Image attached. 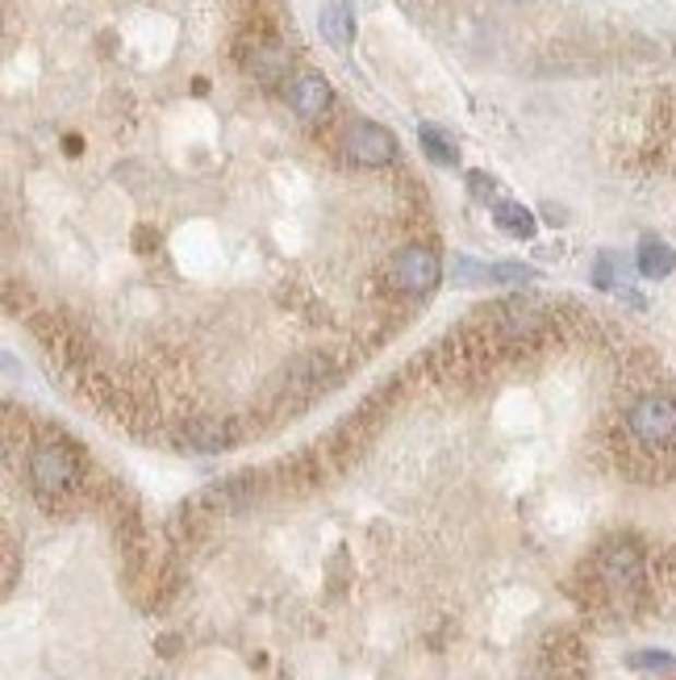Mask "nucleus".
Segmentation results:
<instances>
[{
    "instance_id": "1",
    "label": "nucleus",
    "mask_w": 676,
    "mask_h": 680,
    "mask_svg": "<svg viewBox=\"0 0 676 680\" xmlns=\"http://www.w3.org/2000/svg\"><path fill=\"white\" fill-rule=\"evenodd\" d=\"M589 593L606 613H635L648 601L652 588V556L639 535L618 530L609 539L597 542L593 560H589Z\"/></svg>"
},
{
    "instance_id": "2",
    "label": "nucleus",
    "mask_w": 676,
    "mask_h": 680,
    "mask_svg": "<svg viewBox=\"0 0 676 680\" xmlns=\"http://www.w3.org/2000/svg\"><path fill=\"white\" fill-rule=\"evenodd\" d=\"M622 434H627L622 455L635 464V476H639V464L652 468V476L676 464V393L668 389L639 393L622 409Z\"/></svg>"
},
{
    "instance_id": "3",
    "label": "nucleus",
    "mask_w": 676,
    "mask_h": 680,
    "mask_svg": "<svg viewBox=\"0 0 676 680\" xmlns=\"http://www.w3.org/2000/svg\"><path fill=\"white\" fill-rule=\"evenodd\" d=\"M29 485L43 501H63L84 485V464L68 443H38L29 451Z\"/></svg>"
},
{
    "instance_id": "4",
    "label": "nucleus",
    "mask_w": 676,
    "mask_h": 680,
    "mask_svg": "<svg viewBox=\"0 0 676 680\" xmlns=\"http://www.w3.org/2000/svg\"><path fill=\"white\" fill-rule=\"evenodd\" d=\"M443 281V263L430 247H405L389 263V284L401 297H430Z\"/></svg>"
},
{
    "instance_id": "5",
    "label": "nucleus",
    "mask_w": 676,
    "mask_h": 680,
    "mask_svg": "<svg viewBox=\"0 0 676 680\" xmlns=\"http://www.w3.org/2000/svg\"><path fill=\"white\" fill-rule=\"evenodd\" d=\"M347 159L359 167H384L393 164L396 155V139L384 130V126H376V121H355L347 130Z\"/></svg>"
},
{
    "instance_id": "6",
    "label": "nucleus",
    "mask_w": 676,
    "mask_h": 680,
    "mask_svg": "<svg viewBox=\"0 0 676 680\" xmlns=\"http://www.w3.org/2000/svg\"><path fill=\"white\" fill-rule=\"evenodd\" d=\"M288 105L301 121H318L330 109V80L318 75V71H301L288 84Z\"/></svg>"
},
{
    "instance_id": "7",
    "label": "nucleus",
    "mask_w": 676,
    "mask_h": 680,
    "mask_svg": "<svg viewBox=\"0 0 676 680\" xmlns=\"http://www.w3.org/2000/svg\"><path fill=\"white\" fill-rule=\"evenodd\" d=\"M339 375V368L330 363V355H305L288 368V393H318Z\"/></svg>"
},
{
    "instance_id": "8",
    "label": "nucleus",
    "mask_w": 676,
    "mask_h": 680,
    "mask_svg": "<svg viewBox=\"0 0 676 680\" xmlns=\"http://www.w3.org/2000/svg\"><path fill=\"white\" fill-rule=\"evenodd\" d=\"M247 68H251V75L263 80V84H276V80H284V71H288V50H284L281 43H272V38H263V43H256L251 55H247Z\"/></svg>"
},
{
    "instance_id": "9",
    "label": "nucleus",
    "mask_w": 676,
    "mask_h": 680,
    "mask_svg": "<svg viewBox=\"0 0 676 680\" xmlns=\"http://www.w3.org/2000/svg\"><path fill=\"white\" fill-rule=\"evenodd\" d=\"M318 25H322V38H327L330 47L347 50L351 38H355V9H351L347 0H334V4H327V9H322Z\"/></svg>"
},
{
    "instance_id": "10",
    "label": "nucleus",
    "mask_w": 676,
    "mask_h": 680,
    "mask_svg": "<svg viewBox=\"0 0 676 680\" xmlns=\"http://www.w3.org/2000/svg\"><path fill=\"white\" fill-rule=\"evenodd\" d=\"M635 267H639V276H648V281H664V276H673L676 251L664 238H643V242H639V255H635Z\"/></svg>"
},
{
    "instance_id": "11",
    "label": "nucleus",
    "mask_w": 676,
    "mask_h": 680,
    "mask_svg": "<svg viewBox=\"0 0 676 680\" xmlns=\"http://www.w3.org/2000/svg\"><path fill=\"white\" fill-rule=\"evenodd\" d=\"M593 284L606 288V293H627L630 301L639 306V297L630 293V284H627V263H622V255H614V251H602V255H597V263H593Z\"/></svg>"
},
{
    "instance_id": "12",
    "label": "nucleus",
    "mask_w": 676,
    "mask_h": 680,
    "mask_svg": "<svg viewBox=\"0 0 676 680\" xmlns=\"http://www.w3.org/2000/svg\"><path fill=\"white\" fill-rule=\"evenodd\" d=\"M493 222H497V230L510 238H535V213L526 210V205H518V201H501L497 210H493Z\"/></svg>"
},
{
    "instance_id": "13",
    "label": "nucleus",
    "mask_w": 676,
    "mask_h": 680,
    "mask_svg": "<svg viewBox=\"0 0 676 680\" xmlns=\"http://www.w3.org/2000/svg\"><path fill=\"white\" fill-rule=\"evenodd\" d=\"M185 439L197 451H222V446L238 443V430H234V422H192Z\"/></svg>"
},
{
    "instance_id": "14",
    "label": "nucleus",
    "mask_w": 676,
    "mask_h": 680,
    "mask_svg": "<svg viewBox=\"0 0 676 680\" xmlns=\"http://www.w3.org/2000/svg\"><path fill=\"white\" fill-rule=\"evenodd\" d=\"M418 142H422V151H426V159L430 164H439V167H451L455 159H460V151H455V142L447 139L439 126H422L418 130Z\"/></svg>"
},
{
    "instance_id": "15",
    "label": "nucleus",
    "mask_w": 676,
    "mask_h": 680,
    "mask_svg": "<svg viewBox=\"0 0 676 680\" xmlns=\"http://www.w3.org/2000/svg\"><path fill=\"white\" fill-rule=\"evenodd\" d=\"M538 281L535 267H526V263H493L485 267V284H531Z\"/></svg>"
},
{
    "instance_id": "16",
    "label": "nucleus",
    "mask_w": 676,
    "mask_h": 680,
    "mask_svg": "<svg viewBox=\"0 0 676 680\" xmlns=\"http://www.w3.org/2000/svg\"><path fill=\"white\" fill-rule=\"evenodd\" d=\"M627 664L635 672H668V668H676V659L668 652H635V656H627Z\"/></svg>"
},
{
    "instance_id": "17",
    "label": "nucleus",
    "mask_w": 676,
    "mask_h": 680,
    "mask_svg": "<svg viewBox=\"0 0 676 680\" xmlns=\"http://www.w3.org/2000/svg\"><path fill=\"white\" fill-rule=\"evenodd\" d=\"M485 267H489V263H476V259H467V255H455L451 276H455L460 284H485Z\"/></svg>"
},
{
    "instance_id": "18",
    "label": "nucleus",
    "mask_w": 676,
    "mask_h": 680,
    "mask_svg": "<svg viewBox=\"0 0 676 680\" xmlns=\"http://www.w3.org/2000/svg\"><path fill=\"white\" fill-rule=\"evenodd\" d=\"M467 188H472V196H481V201H489L493 196V176H485V171H472V176H467Z\"/></svg>"
}]
</instances>
